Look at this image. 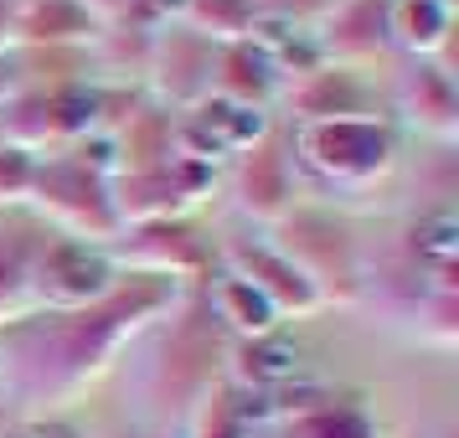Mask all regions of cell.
I'll return each instance as SVG.
<instances>
[{
	"label": "cell",
	"instance_id": "obj_9",
	"mask_svg": "<svg viewBox=\"0 0 459 438\" xmlns=\"http://www.w3.org/2000/svg\"><path fill=\"white\" fill-rule=\"evenodd\" d=\"M238 207L248 211V217H258V222H284L294 211V160L284 150H273L269 140L243 155Z\"/></svg>",
	"mask_w": 459,
	"mask_h": 438
},
{
	"label": "cell",
	"instance_id": "obj_16",
	"mask_svg": "<svg viewBox=\"0 0 459 438\" xmlns=\"http://www.w3.org/2000/svg\"><path fill=\"white\" fill-rule=\"evenodd\" d=\"M290 108H294V125H305V119H346V114H361V88L351 83L346 67H315L305 78H294Z\"/></svg>",
	"mask_w": 459,
	"mask_h": 438
},
{
	"label": "cell",
	"instance_id": "obj_8",
	"mask_svg": "<svg viewBox=\"0 0 459 438\" xmlns=\"http://www.w3.org/2000/svg\"><path fill=\"white\" fill-rule=\"evenodd\" d=\"M393 104L403 114V125L429 134L438 145H455L459 140V93L455 78L438 63H413L393 88Z\"/></svg>",
	"mask_w": 459,
	"mask_h": 438
},
{
	"label": "cell",
	"instance_id": "obj_20",
	"mask_svg": "<svg viewBox=\"0 0 459 438\" xmlns=\"http://www.w3.org/2000/svg\"><path fill=\"white\" fill-rule=\"evenodd\" d=\"M413 314H418V340L423 346H438V351H449L459 340V299H444V294H418V305H413Z\"/></svg>",
	"mask_w": 459,
	"mask_h": 438
},
{
	"label": "cell",
	"instance_id": "obj_11",
	"mask_svg": "<svg viewBox=\"0 0 459 438\" xmlns=\"http://www.w3.org/2000/svg\"><path fill=\"white\" fill-rule=\"evenodd\" d=\"M228 376L238 392H273L299 382V346L284 335H258V340H238L228 351Z\"/></svg>",
	"mask_w": 459,
	"mask_h": 438
},
{
	"label": "cell",
	"instance_id": "obj_5",
	"mask_svg": "<svg viewBox=\"0 0 459 438\" xmlns=\"http://www.w3.org/2000/svg\"><path fill=\"white\" fill-rule=\"evenodd\" d=\"M222 258H228V269L238 273V279H248L253 289L269 299L279 320H305V314H315L325 305L320 289L305 279V269H299L279 243H228Z\"/></svg>",
	"mask_w": 459,
	"mask_h": 438
},
{
	"label": "cell",
	"instance_id": "obj_3",
	"mask_svg": "<svg viewBox=\"0 0 459 438\" xmlns=\"http://www.w3.org/2000/svg\"><path fill=\"white\" fill-rule=\"evenodd\" d=\"M31 202H37L63 232H73V243L108 248V243L125 237V232H119V217H114V207H108V181L88 176L73 155L42 160V166H37Z\"/></svg>",
	"mask_w": 459,
	"mask_h": 438
},
{
	"label": "cell",
	"instance_id": "obj_1",
	"mask_svg": "<svg viewBox=\"0 0 459 438\" xmlns=\"http://www.w3.org/2000/svg\"><path fill=\"white\" fill-rule=\"evenodd\" d=\"M176 299V279H129V289L99 299L93 310H52L47 320H26L0 335V392H11L26 408H52L88 387L104 372L114 351L145 320L170 310Z\"/></svg>",
	"mask_w": 459,
	"mask_h": 438
},
{
	"label": "cell",
	"instance_id": "obj_4",
	"mask_svg": "<svg viewBox=\"0 0 459 438\" xmlns=\"http://www.w3.org/2000/svg\"><path fill=\"white\" fill-rule=\"evenodd\" d=\"M119 289V269H114V253L93 248V243H52V248L31 263V299L47 310H93L99 299Z\"/></svg>",
	"mask_w": 459,
	"mask_h": 438
},
{
	"label": "cell",
	"instance_id": "obj_23",
	"mask_svg": "<svg viewBox=\"0 0 459 438\" xmlns=\"http://www.w3.org/2000/svg\"><path fill=\"white\" fill-rule=\"evenodd\" d=\"M31 305V263L16 248H0V314H22Z\"/></svg>",
	"mask_w": 459,
	"mask_h": 438
},
{
	"label": "cell",
	"instance_id": "obj_24",
	"mask_svg": "<svg viewBox=\"0 0 459 438\" xmlns=\"http://www.w3.org/2000/svg\"><path fill=\"white\" fill-rule=\"evenodd\" d=\"M93 21L104 26V21H129V11H134V0H78Z\"/></svg>",
	"mask_w": 459,
	"mask_h": 438
},
{
	"label": "cell",
	"instance_id": "obj_7",
	"mask_svg": "<svg viewBox=\"0 0 459 438\" xmlns=\"http://www.w3.org/2000/svg\"><path fill=\"white\" fill-rule=\"evenodd\" d=\"M119 258L134 263L140 273L155 279H207L212 273V253L207 243L186 228V222H145V228H129V237L119 243Z\"/></svg>",
	"mask_w": 459,
	"mask_h": 438
},
{
	"label": "cell",
	"instance_id": "obj_26",
	"mask_svg": "<svg viewBox=\"0 0 459 438\" xmlns=\"http://www.w3.org/2000/svg\"><path fill=\"white\" fill-rule=\"evenodd\" d=\"M160 438H166V434H160Z\"/></svg>",
	"mask_w": 459,
	"mask_h": 438
},
{
	"label": "cell",
	"instance_id": "obj_15",
	"mask_svg": "<svg viewBox=\"0 0 459 438\" xmlns=\"http://www.w3.org/2000/svg\"><path fill=\"white\" fill-rule=\"evenodd\" d=\"M11 31L31 47H57V42H83L99 31V21L88 16L78 0H22L11 16Z\"/></svg>",
	"mask_w": 459,
	"mask_h": 438
},
{
	"label": "cell",
	"instance_id": "obj_17",
	"mask_svg": "<svg viewBox=\"0 0 459 438\" xmlns=\"http://www.w3.org/2000/svg\"><path fill=\"white\" fill-rule=\"evenodd\" d=\"M258 0H186V11H181V31H191L196 42H207L212 52H222V47H238L253 37V21H258Z\"/></svg>",
	"mask_w": 459,
	"mask_h": 438
},
{
	"label": "cell",
	"instance_id": "obj_2",
	"mask_svg": "<svg viewBox=\"0 0 459 438\" xmlns=\"http://www.w3.org/2000/svg\"><path fill=\"white\" fill-rule=\"evenodd\" d=\"M290 160H299L320 186L367 191L397 166V140L387 119H377V114L305 119L290 129Z\"/></svg>",
	"mask_w": 459,
	"mask_h": 438
},
{
	"label": "cell",
	"instance_id": "obj_18",
	"mask_svg": "<svg viewBox=\"0 0 459 438\" xmlns=\"http://www.w3.org/2000/svg\"><path fill=\"white\" fill-rule=\"evenodd\" d=\"M284 438H377V423L356 402H331L320 413H305L284 423Z\"/></svg>",
	"mask_w": 459,
	"mask_h": 438
},
{
	"label": "cell",
	"instance_id": "obj_19",
	"mask_svg": "<svg viewBox=\"0 0 459 438\" xmlns=\"http://www.w3.org/2000/svg\"><path fill=\"white\" fill-rule=\"evenodd\" d=\"M408 253H413L423 269H434V263H455L459 258L455 211H423L418 222H408Z\"/></svg>",
	"mask_w": 459,
	"mask_h": 438
},
{
	"label": "cell",
	"instance_id": "obj_21",
	"mask_svg": "<svg viewBox=\"0 0 459 438\" xmlns=\"http://www.w3.org/2000/svg\"><path fill=\"white\" fill-rule=\"evenodd\" d=\"M37 166H42V155H31V150L0 140V207H22V202H31Z\"/></svg>",
	"mask_w": 459,
	"mask_h": 438
},
{
	"label": "cell",
	"instance_id": "obj_6",
	"mask_svg": "<svg viewBox=\"0 0 459 438\" xmlns=\"http://www.w3.org/2000/svg\"><path fill=\"white\" fill-rule=\"evenodd\" d=\"M325 67H356L387 52V0H331L310 31Z\"/></svg>",
	"mask_w": 459,
	"mask_h": 438
},
{
	"label": "cell",
	"instance_id": "obj_25",
	"mask_svg": "<svg viewBox=\"0 0 459 438\" xmlns=\"http://www.w3.org/2000/svg\"><path fill=\"white\" fill-rule=\"evenodd\" d=\"M438 438H455V428H444V434H438Z\"/></svg>",
	"mask_w": 459,
	"mask_h": 438
},
{
	"label": "cell",
	"instance_id": "obj_10",
	"mask_svg": "<svg viewBox=\"0 0 459 438\" xmlns=\"http://www.w3.org/2000/svg\"><path fill=\"white\" fill-rule=\"evenodd\" d=\"M455 5L449 0H387V47H403L413 63H434L449 47Z\"/></svg>",
	"mask_w": 459,
	"mask_h": 438
},
{
	"label": "cell",
	"instance_id": "obj_12",
	"mask_svg": "<svg viewBox=\"0 0 459 438\" xmlns=\"http://www.w3.org/2000/svg\"><path fill=\"white\" fill-rule=\"evenodd\" d=\"M191 125L207 134L222 155H248L269 140V108H248V104H232L222 93H207L191 104Z\"/></svg>",
	"mask_w": 459,
	"mask_h": 438
},
{
	"label": "cell",
	"instance_id": "obj_22",
	"mask_svg": "<svg viewBox=\"0 0 459 438\" xmlns=\"http://www.w3.org/2000/svg\"><path fill=\"white\" fill-rule=\"evenodd\" d=\"M191 438H248L243 417H238V408H232V392L202 397V408H196V423H191Z\"/></svg>",
	"mask_w": 459,
	"mask_h": 438
},
{
	"label": "cell",
	"instance_id": "obj_13",
	"mask_svg": "<svg viewBox=\"0 0 459 438\" xmlns=\"http://www.w3.org/2000/svg\"><path fill=\"white\" fill-rule=\"evenodd\" d=\"M207 310L217 314V320L238 335V340H258V335L279 331V314H273V305L253 289L248 279H238L232 269L207 273Z\"/></svg>",
	"mask_w": 459,
	"mask_h": 438
},
{
	"label": "cell",
	"instance_id": "obj_14",
	"mask_svg": "<svg viewBox=\"0 0 459 438\" xmlns=\"http://www.w3.org/2000/svg\"><path fill=\"white\" fill-rule=\"evenodd\" d=\"M279 83H284V78L273 73V63L253 42H238V47H222V52H217L212 93H222V99H232V104L269 108V99L279 93Z\"/></svg>",
	"mask_w": 459,
	"mask_h": 438
}]
</instances>
